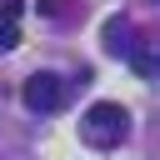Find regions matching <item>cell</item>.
<instances>
[{
	"mask_svg": "<svg viewBox=\"0 0 160 160\" xmlns=\"http://www.w3.org/2000/svg\"><path fill=\"white\" fill-rule=\"evenodd\" d=\"M125 130H130V115H125V105H115V100H100V105H90V110L80 115V135H85V145H95V150L120 145Z\"/></svg>",
	"mask_w": 160,
	"mask_h": 160,
	"instance_id": "obj_1",
	"label": "cell"
},
{
	"mask_svg": "<svg viewBox=\"0 0 160 160\" xmlns=\"http://www.w3.org/2000/svg\"><path fill=\"white\" fill-rule=\"evenodd\" d=\"M20 95H25V105H30L35 115H50V110L65 100V80H60L55 70H35V75L25 80V90H20Z\"/></svg>",
	"mask_w": 160,
	"mask_h": 160,
	"instance_id": "obj_2",
	"label": "cell"
},
{
	"mask_svg": "<svg viewBox=\"0 0 160 160\" xmlns=\"http://www.w3.org/2000/svg\"><path fill=\"white\" fill-rule=\"evenodd\" d=\"M130 35H135L130 20H110V25H105V50H110V55H130V50L140 45V40H130Z\"/></svg>",
	"mask_w": 160,
	"mask_h": 160,
	"instance_id": "obj_3",
	"label": "cell"
},
{
	"mask_svg": "<svg viewBox=\"0 0 160 160\" xmlns=\"http://www.w3.org/2000/svg\"><path fill=\"white\" fill-rule=\"evenodd\" d=\"M15 20H20V0H5L0 5V25H15Z\"/></svg>",
	"mask_w": 160,
	"mask_h": 160,
	"instance_id": "obj_4",
	"label": "cell"
},
{
	"mask_svg": "<svg viewBox=\"0 0 160 160\" xmlns=\"http://www.w3.org/2000/svg\"><path fill=\"white\" fill-rule=\"evenodd\" d=\"M20 45V30L15 25H0V50H15Z\"/></svg>",
	"mask_w": 160,
	"mask_h": 160,
	"instance_id": "obj_5",
	"label": "cell"
}]
</instances>
